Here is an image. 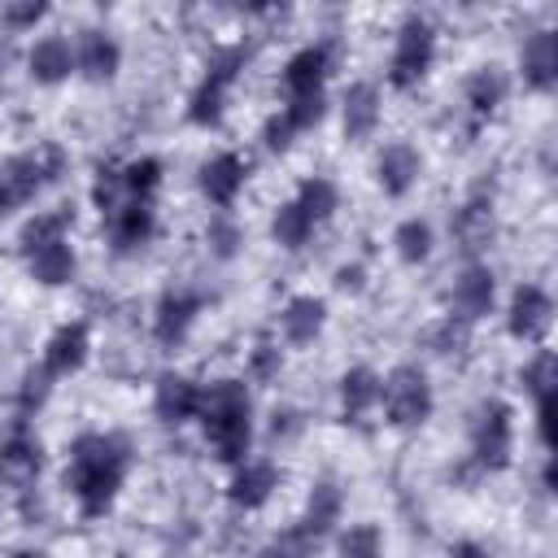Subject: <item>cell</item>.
Wrapping results in <instances>:
<instances>
[{
	"mask_svg": "<svg viewBox=\"0 0 558 558\" xmlns=\"http://www.w3.org/2000/svg\"><path fill=\"white\" fill-rule=\"evenodd\" d=\"M131 466V445L118 432H87L70 445V466H65V488L78 497L83 514H105L113 493L122 488Z\"/></svg>",
	"mask_w": 558,
	"mask_h": 558,
	"instance_id": "6da1fadb",
	"label": "cell"
},
{
	"mask_svg": "<svg viewBox=\"0 0 558 558\" xmlns=\"http://www.w3.org/2000/svg\"><path fill=\"white\" fill-rule=\"evenodd\" d=\"M201 423L205 440L222 462H244L253 445V418H248V388L240 379H218L201 392Z\"/></svg>",
	"mask_w": 558,
	"mask_h": 558,
	"instance_id": "7a4b0ae2",
	"label": "cell"
},
{
	"mask_svg": "<svg viewBox=\"0 0 558 558\" xmlns=\"http://www.w3.org/2000/svg\"><path fill=\"white\" fill-rule=\"evenodd\" d=\"M61 174H65V148L61 144H39L31 153L0 161V218L22 209L26 201H35V192L57 183Z\"/></svg>",
	"mask_w": 558,
	"mask_h": 558,
	"instance_id": "3957f363",
	"label": "cell"
},
{
	"mask_svg": "<svg viewBox=\"0 0 558 558\" xmlns=\"http://www.w3.org/2000/svg\"><path fill=\"white\" fill-rule=\"evenodd\" d=\"M379 401H384L388 423H397V427L423 423L432 414V384H427L423 366H414V362L392 366L388 379H379Z\"/></svg>",
	"mask_w": 558,
	"mask_h": 558,
	"instance_id": "277c9868",
	"label": "cell"
},
{
	"mask_svg": "<svg viewBox=\"0 0 558 558\" xmlns=\"http://www.w3.org/2000/svg\"><path fill=\"white\" fill-rule=\"evenodd\" d=\"M510 436H514V423H510V405L506 401H480L475 405V418H471V453L480 466L497 471L510 462Z\"/></svg>",
	"mask_w": 558,
	"mask_h": 558,
	"instance_id": "5b68a950",
	"label": "cell"
},
{
	"mask_svg": "<svg viewBox=\"0 0 558 558\" xmlns=\"http://www.w3.org/2000/svg\"><path fill=\"white\" fill-rule=\"evenodd\" d=\"M432 57H436V31H432L427 17L410 13V17L401 22L397 48H392V87H414V83L427 74Z\"/></svg>",
	"mask_w": 558,
	"mask_h": 558,
	"instance_id": "8992f818",
	"label": "cell"
},
{
	"mask_svg": "<svg viewBox=\"0 0 558 558\" xmlns=\"http://www.w3.org/2000/svg\"><path fill=\"white\" fill-rule=\"evenodd\" d=\"M240 65H244V48H227L209 61V74L196 83V92L187 100V118L196 126H218L222 122V100H227V87L235 83Z\"/></svg>",
	"mask_w": 558,
	"mask_h": 558,
	"instance_id": "52a82bcc",
	"label": "cell"
},
{
	"mask_svg": "<svg viewBox=\"0 0 558 558\" xmlns=\"http://www.w3.org/2000/svg\"><path fill=\"white\" fill-rule=\"evenodd\" d=\"M554 323V301L545 288L536 283H519L514 296H510V310H506V327L514 340H541Z\"/></svg>",
	"mask_w": 558,
	"mask_h": 558,
	"instance_id": "ba28073f",
	"label": "cell"
},
{
	"mask_svg": "<svg viewBox=\"0 0 558 558\" xmlns=\"http://www.w3.org/2000/svg\"><path fill=\"white\" fill-rule=\"evenodd\" d=\"M196 310H201V296H196V292L170 288V292L157 301V314H153V336H157V344L174 349V344L187 336V327L196 323Z\"/></svg>",
	"mask_w": 558,
	"mask_h": 558,
	"instance_id": "9c48e42d",
	"label": "cell"
},
{
	"mask_svg": "<svg viewBox=\"0 0 558 558\" xmlns=\"http://www.w3.org/2000/svg\"><path fill=\"white\" fill-rule=\"evenodd\" d=\"M153 410H157L161 423H187V418H196V410H201V388H196L187 375L166 371V375H157Z\"/></svg>",
	"mask_w": 558,
	"mask_h": 558,
	"instance_id": "30bf717a",
	"label": "cell"
},
{
	"mask_svg": "<svg viewBox=\"0 0 558 558\" xmlns=\"http://www.w3.org/2000/svg\"><path fill=\"white\" fill-rule=\"evenodd\" d=\"M519 65H523V83L527 87L549 92L554 78H558V35L554 31H532L523 52H519Z\"/></svg>",
	"mask_w": 558,
	"mask_h": 558,
	"instance_id": "8fae6325",
	"label": "cell"
},
{
	"mask_svg": "<svg viewBox=\"0 0 558 558\" xmlns=\"http://www.w3.org/2000/svg\"><path fill=\"white\" fill-rule=\"evenodd\" d=\"M327 65H331V57H327V48H323V44L301 48V52H296V57L283 65V87H288V100H296V96H323Z\"/></svg>",
	"mask_w": 558,
	"mask_h": 558,
	"instance_id": "7c38bea8",
	"label": "cell"
},
{
	"mask_svg": "<svg viewBox=\"0 0 558 558\" xmlns=\"http://www.w3.org/2000/svg\"><path fill=\"white\" fill-rule=\"evenodd\" d=\"M493 292H497L493 270L480 266V262H471V266L453 279V310H458V318L475 323L480 314H488V310H493Z\"/></svg>",
	"mask_w": 558,
	"mask_h": 558,
	"instance_id": "4fadbf2b",
	"label": "cell"
},
{
	"mask_svg": "<svg viewBox=\"0 0 558 558\" xmlns=\"http://www.w3.org/2000/svg\"><path fill=\"white\" fill-rule=\"evenodd\" d=\"M87 362V323H65L52 331V340L44 344V371L57 375H74Z\"/></svg>",
	"mask_w": 558,
	"mask_h": 558,
	"instance_id": "5bb4252c",
	"label": "cell"
},
{
	"mask_svg": "<svg viewBox=\"0 0 558 558\" xmlns=\"http://www.w3.org/2000/svg\"><path fill=\"white\" fill-rule=\"evenodd\" d=\"M118 61H122V48L113 44V35L105 31H83L78 48H74V70H83L92 83H109L118 74Z\"/></svg>",
	"mask_w": 558,
	"mask_h": 558,
	"instance_id": "9a60e30c",
	"label": "cell"
},
{
	"mask_svg": "<svg viewBox=\"0 0 558 558\" xmlns=\"http://www.w3.org/2000/svg\"><path fill=\"white\" fill-rule=\"evenodd\" d=\"M44 471V449L35 436H9L0 445V480H9L13 488H26L35 484Z\"/></svg>",
	"mask_w": 558,
	"mask_h": 558,
	"instance_id": "2e32d148",
	"label": "cell"
},
{
	"mask_svg": "<svg viewBox=\"0 0 558 558\" xmlns=\"http://www.w3.org/2000/svg\"><path fill=\"white\" fill-rule=\"evenodd\" d=\"M418 170H423V157H418L410 144H388V148L379 153V161H375V179H379V187H384L388 196H405V192L414 187Z\"/></svg>",
	"mask_w": 558,
	"mask_h": 558,
	"instance_id": "e0dca14e",
	"label": "cell"
},
{
	"mask_svg": "<svg viewBox=\"0 0 558 558\" xmlns=\"http://www.w3.org/2000/svg\"><path fill=\"white\" fill-rule=\"evenodd\" d=\"M26 70H31L35 83H61V78H70V70H74V48H70V39H61V35L35 39V48L26 52Z\"/></svg>",
	"mask_w": 558,
	"mask_h": 558,
	"instance_id": "ac0fdd59",
	"label": "cell"
},
{
	"mask_svg": "<svg viewBox=\"0 0 558 558\" xmlns=\"http://www.w3.org/2000/svg\"><path fill=\"white\" fill-rule=\"evenodd\" d=\"M453 240H458L466 253L488 248V240H493V196L475 192V196L453 214Z\"/></svg>",
	"mask_w": 558,
	"mask_h": 558,
	"instance_id": "d6986e66",
	"label": "cell"
},
{
	"mask_svg": "<svg viewBox=\"0 0 558 558\" xmlns=\"http://www.w3.org/2000/svg\"><path fill=\"white\" fill-rule=\"evenodd\" d=\"M244 161L235 157V153H218V157H209L205 166H201V192L214 201V205H231L235 201V192L244 187Z\"/></svg>",
	"mask_w": 558,
	"mask_h": 558,
	"instance_id": "ffe728a7",
	"label": "cell"
},
{
	"mask_svg": "<svg viewBox=\"0 0 558 558\" xmlns=\"http://www.w3.org/2000/svg\"><path fill=\"white\" fill-rule=\"evenodd\" d=\"M109 240H113V248H140L148 235H153V201H126L122 209H113L109 218Z\"/></svg>",
	"mask_w": 558,
	"mask_h": 558,
	"instance_id": "44dd1931",
	"label": "cell"
},
{
	"mask_svg": "<svg viewBox=\"0 0 558 558\" xmlns=\"http://www.w3.org/2000/svg\"><path fill=\"white\" fill-rule=\"evenodd\" d=\"M279 323H283L288 344H314L318 331H323V323H327V305H323L318 296H292V301L283 305Z\"/></svg>",
	"mask_w": 558,
	"mask_h": 558,
	"instance_id": "7402d4cb",
	"label": "cell"
},
{
	"mask_svg": "<svg viewBox=\"0 0 558 558\" xmlns=\"http://www.w3.org/2000/svg\"><path fill=\"white\" fill-rule=\"evenodd\" d=\"M279 488V471L270 466V462H244L240 471H235V480H231V501L235 506H244V510H257V506H266V497Z\"/></svg>",
	"mask_w": 558,
	"mask_h": 558,
	"instance_id": "603a6c76",
	"label": "cell"
},
{
	"mask_svg": "<svg viewBox=\"0 0 558 558\" xmlns=\"http://www.w3.org/2000/svg\"><path fill=\"white\" fill-rule=\"evenodd\" d=\"M379 122V92L375 83H353L344 92V135L349 140H366Z\"/></svg>",
	"mask_w": 558,
	"mask_h": 558,
	"instance_id": "cb8c5ba5",
	"label": "cell"
},
{
	"mask_svg": "<svg viewBox=\"0 0 558 558\" xmlns=\"http://www.w3.org/2000/svg\"><path fill=\"white\" fill-rule=\"evenodd\" d=\"M26 266H31V279H39L44 288H61V283H70V279H74L78 257H74V248H70L65 240H57V244H48V248L31 253V257H26Z\"/></svg>",
	"mask_w": 558,
	"mask_h": 558,
	"instance_id": "d4e9b609",
	"label": "cell"
},
{
	"mask_svg": "<svg viewBox=\"0 0 558 558\" xmlns=\"http://www.w3.org/2000/svg\"><path fill=\"white\" fill-rule=\"evenodd\" d=\"M375 401H379V375H375L371 366H353V371H344V379H340V405H344V418L357 423Z\"/></svg>",
	"mask_w": 558,
	"mask_h": 558,
	"instance_id": "484cf974",
	"label": "cell"
},
{
	"mask_svg": "<svg viewBox=\"0 0 558 558\" xmlns=\"http://www.w3.org/2000/svg\"><path fill=\"white\" fill-rule=\"evenodd\" d=\"M340 506H344V497H340V488L331 484V480H323V484H314V493H310V501H305V519H301V532L314 541V536H323L336 519H340Z\"/></svg>",
	"mask_w": 558,
	"mask_h": 558,
	"instance_id": "4316f807",
	"label": "cell"
},
{
	"mask_svg": "<svg viewBox=\"0 0 558 558\" xmlns=\"http://www.w3.org/2000/svg\"><path fill=\"white\" fill-rule=\"evenodd\" d=\"M70 209H48V214H35L22 231H17V244H22V253L31 257V253H39V248H48V244H57V240H65V227H70Z\"/></svg>",
	"mask_w": 558,
	"mask_h": 558,
	"instance_id": "83f0119b",
	"label": "cell"
},
{
	"mask_svg": "<svg viewBox=\"0 0 558 558\" xmlns=\"http://www.w3.org/2000/svg\"><path fill=\"white\" fill-rule=\"evenodd\" d=\"M506 100V74L497 65H480L466 74V105L475 113H493Z\"/></svg>",
	"mask_w": 558,
	"mask_h": 558,
	"instance_id": "f1b7e54d",
	"label": "cell"
},
{
	"mask_svg": "<svg viewBox=\"0 0 558 558\" xmlns=\"http://www.w3.org/2000/svg\"><path fill=\"white\" fill-rule=\"evenodd\" d=\"M310 231H314V222L296 209V201H288V205L275 209V222H270L275 244H283V248H301V244L310 240Z\"/></svg>",
	"mask_w": 558,
	"mask_h": 558,
	"instance_id": "f546056e",
	"label": "cell"
},
{
	"mask_svg": "<svg viewBox=\"0 0 558 558\" xmlns=\"http://www.w3.org/2000/svg\"><path fill=\"white\" fill-rule=\"evenodd\" d=\"M122 183H126V196L131 201H153L157 183H161V161L157 157H135L122 166Z\"/></svg>",
	"mask_w": 558,
	"mask_h": 558,
	"instance_id": "4dcf8cb0",
	"label": "cell"
},
{
	"mask_svg": "<svg viewBox=\"0 0 558 558\" xmlns=\"http://www.w3.org/2000/svg\"><path fill=\"white\" fill-rule=\"evenodd\" d=\"M392 244H397V257H401V262L418 266V262L432 253V227H427L423 218H405V222L397 227Z\"/></svg>",
	"mask_w": 558,
	"mask_h": 558,
	"instance_id": "1f68e13d",
	"label": "cell"
},
{
	"mask_svg": "<svg viewBox=\"0 0 558 558\" xmlns=\"http://www.w3.org/2000/svg\"><path fill=\"white\" fill-rule=\"evenodd\" d=\"M92 201H96V209H100L105 218L131 201V196H126V183H122V170H118V166H100V170H96V179H92Z\"/></svg>",
	"mask_w": 558,
	"mask_h": 558,
	"instance_id": "d6a6232c",
	"label": "cell"
},
{
	"mask_svg": "<svg viewBox=\"0 0 558 558\" xmlns=\"http://www.w3.org/2000/svg\"><path fill=\"white\" fill-rule=\"evenodd\" d=\"M296 209H301L310 222L331 218V209H336V187H331L327 179H305L301 192H296Z\"/></svg>",
	"mask_w": 558,
	"mask_h": 558,
	"instance_id": "836d02e7",
	"label": "cell"
},
{
	"mask_svg": "<svg viewBox=\"0 0 558 558\" xmlns=\"http://www.w3.org/2000/svg\"><path fill=\"white\" fill-rule=\"evenodd\" d=\"M519 379H523V388L541 401V397H554V388H558V362H554V353L549 349H541L523 371H519Z\"/></svg>",
	"mask_w": 558,
	"mask_h": 558,
	"instance_id": "e575fe53",
	"label": "cell"
},
{
	"mask_svg": "<svg viewBox=\"0 0 558 558\" xmlns=\"http://www.w3.org/2000/svg\"><path fill=\"white\" fill-rule=\"evenodd\" d=\"M340 558H384V536L375 523H357L340 536Z\"/></svg>",
	"mask_w": 558,
	"mask_h": 558,
	"instance_id": "d590c367",
	"label": "cell"
},
{
	"mask_svg": "<svg viewBox=\"0 0 558 558\" xmlns=\"http://www.w3.org/2000/svg\"><path fill=\"white\" fill-rule=\"evenodd\" d=\"M466 336H471V323L458 318V314H449V318L432 331V344H436V353H458V349H466Z\"/></svg>",
	"mask_w": 558,
	"mask_h": 558,
	"instance_id": "8d00e7d4",
	"label": "cell"
},
{
	"mask_svg": "<svg viewBox=\"0 0 558 558\" xmlns=\"http://www.w3.org/2000/svg\"><path fill=\"white\" fill-rule=\"evenodd\" d=\"M323 113H327V100H323V96H296V100H288V109H283V118H288L296 131L323 122Z\"/></svg>",
	"mask_w": 558,
	"mask_h": 558,
	"instance_id": "74e56055",
	"label": "cell"
},
{
	"mask_svg": "<svg viewBox=\"0 0 558 558\" xmlns=\"http://www.w3.org/2000/svg\"><path fill=\"white\" fill-rule=\"evenodd\" d=\"M205 235H209V244H214V253H218V257H231V253L240 248V227H235V222H227V218H214Z\"/></svg>",
	"mask_w": 558,
	"mask_h": 558,
	"instance_id": "f35d334b",
	"label": "cell"
},
{
	"mask_svg": "<svg viewBox=\"0 0 558 558\" xmlns=\"http://www.w3.org/2000/svg\"><path fill=\"white\" fill-rule=\"evenodd\" d=\"M292 135H296V126H292L283 113L266 118V126H262V140H266V148H270V153H283V148L292 144Z\"/></svg>",
	"mask_w": 558,
	"mask_h": 558,
	"instance_id": "ab89813d",
	"label": "cell"
},
{
	"mask_svg": "<svg viewBox=\"0 0 558 558\" xmlns=\"http://www.w3.org/2000/svg\"><path fill=\"white\" fill-rule=\"evenodd\" d=\"M44 13H48V4H39V0H26V4H4V13H0V17H4L9 26H17V31H22V26H35Z\"/></svg>",
	"mask_w": 558,
	"mask_h": 558,
	"instance_id": "60d3db41",
	"label": "cell"
},
{
	"mask_svg": "<svg viewBox=\"0 0 558 558\" xmlns=\"http://www.w3.org/2000/svg\"><path fill=\"white\" fill-rule=\"evenodd\" d=\"M48 379H52V375H48L44 366L31 371V375L22 379V410H31V405H39V401L48 397Z\"/></svg>",
	"mask_w": 558,
	"mask_h": 558,
	"instance_id": "b9f144b4",
	"label": "cell"
},
{
	"mask_svg": "<svg viewBox=\"0 0 558 558\" xmlns=\"http://www.w3.org/2000/svg\"><path fill=\"white\" fill-rule=\"evenodd\" d=\"M279 366H283V357H279V349L262 340V344L253 349V375H257V379H270V375H275Z\"/></svg>",
	"mask_w": 558,
	"mask_h": 558,
	"instance_id": "7bdbcfd3",
	"label": "cell"
},
{
	"mask_svg": "<svg viewBox=\"0 0 558 558\" xmlns=\"http://www.w3.org/2000/svg\"><path fill=\"white\" fill-rule=\"evenodd\" d=\"M362 279H366V270H362L357 262L336 270V288H340V292H357V288H362Z\"/></svg>",
	"mask_w": 558,
	"mask_h": 558,
	"instance_id": "ee69618b",
	"label": "cell"
},
{
	"mask_svg": "<svg viewBox=\"0 0 558 558\" xmlns=\"http://www.w3.org/2000/svg\"><path fill=\"white\" fill-rule=\"evenodd\" d=\"M449 558H493L484 545H475V541H458L453 549H449Z\"/></svg>",
	"mask_w": 558,
	"mask_h": 558,
	"instance_id": "f6af8a7d",
	"label": "cell"
},
{
	"mask_svg": "<svg viewBox=\"0 0 558 558\" xmlns=\"http://www.w3.org/2000/svg\"><path fill=\"white\" fill-rule=\"evenodd\" d=\"M13 558H44V554H31V549H22V554H13Z\"/></svg>",
	"mask_w": 558,
	"mask_h": 558,
	"instance_id": "bcb514c9",
	"label": "cell"
},
{
	"mask_svg": "<svg viewBox=\"0 0 558 558\" xmlns=\"http://www.w3.org/2000/svg\"><path fill=\"white\" fill-rule=\"evenodd\" d=\"M275 558H296V554H275Z\"/></svg>",
	"mask_w": 558,
	"mask_h": 558,
	"instance_id": "7dc6e473",
	"label": "cell"
}]
</instances>
